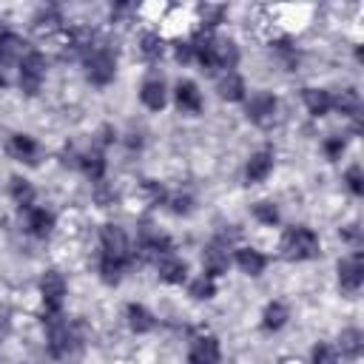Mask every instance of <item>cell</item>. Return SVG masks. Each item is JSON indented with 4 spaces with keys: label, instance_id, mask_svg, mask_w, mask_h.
<instances>
[{
    "label": "cell",
    "instance_id": "cell-31",
    "mask_svg": "<svg viewBox=\"0 0 364 364\" xmlns=\"http://www.w3.org/2000/svg\"><path fill=\"white\" fill-rule=\"evenodd\" d=\"M310 364H338V350L330 347V344H316L313 355H310Z\"/></svg>",
    "mask_w": 364,
    "mask_h": 364
},
{
    "label": "cell",
    "instance_id": "cell-7",
    "mask_svg": "<svg viewBox=\"0 0 364 364\" xmlns=\"http://www.w3.org/2000/svg\"><path fill=\"white\" fill-rule=\"evenodd\" d=\"M40 293H43V304H46V316L60 313L63 310V299H65V279L60 270H46L40 279Z\"/></svg>",
    "mask_w": 364,
    "mask_h": 364
},
{
    "label": "cell",
    "instance_id": "cell-21",
    "mask_svg": "<svg viewBox=\"0 0 364 364\" xmlns=\"http://www.w3.org/2000/svg\"><path fill=\"white\" fill-rule=\"evenodd\" d=\"M216 91L222 100H230V102H239L245 100V82L236 71H225L219 80H216Z\"/></svg>",
    "mask_w": 364,
    "mask_h": 364
},
{
    "label": "cell",
    "instance_id": "cell-11",
    "mask_svg": "<svg viewBox=\"0 0 364 364\" xmlns=\"http://www.w3.org/2000/svg\"><path fill=\"white\" fill-rule=\"evenodd\" d=\"M173 102L182 114H199L202 111V91L193 80H179L173 88Z\"/></svg>",
    "mask_w": 364,
    "mask_h": 364
},
{
    "label": "cell",
    "instance_id": "cell-5",
    "mask_svg": "<svg viewBox=\"0 0 364 364\" xmlns=\"http://www.w3.org/2000/svg\"><path fill=\"white\" fill-rule=\"evenodd\" d=\"M17 74H20V88L34 97L46 80V57L40 51H26L17 63Z\"/></svg>",
    "mask_w": 364,
    "mask_h": 364
},
{
    "label": "cell",
    "instance_id": "cell-6",
    "mask_svg": "<svg viewBox=\"0 0 364 364\" xmlns=\"http://www.w3.org/2000/svg\"><path fill=\"white\" fill-rule=\"evenodd\" d=\"M276 111H279V100L267 91H256L247 100V119L256 122L259 128H270L276 122Z\"/></svg>",
    "mask_w": 364,
    "mask_h": 364
},
{
    "label": "cell",
    "instance_id": "cell-12",
    "mask_svg": "<svg viewBox=\"0 0 364 364\" xmlns=\"http://www.w3.org/2000/svg\"><path fill=\"white\" fill-rule=\"evenodd\" d=\"M202 267H205V276H208V279L222 276V273L230 267L228 247H225V245H219V242L208 245V247H205V253H202Z\"/></svg>",
    "mask_w": 364,
    "mask_h": 364
},
{
    "label": "cell",
    "instance_id": "cell-38",
    "mask_svg": "<svg viewBox=\"0 0 364 364\" xmlns=\"http://www.w3.org/2000/svg\"><path fill=\"white\" fill-rule=\"evenodd\" d=\"M6 333H9V313L0 307V338H3Z\"/></svg>",
    "mask_w": 364,
    "mask_h": 364
},
{
    "label": "cell",
    "instance_id": "cell-34",
    "mask_svg": "<svg viewBox=\"0 0 364 364\" xmlns=\"http://www.w3.org/2000/svg\"><path fill=\"white\" fill-rule=\"evenodd\" d=\"M199 17H202V26H216L222 17H225V6H210V3H205V6H199Z\"/></svg>",
    "mask_w": 364,
    "mask_h": 364
},
{
    "label": "cell",
    "instance_id": "cell-8",
    "mask_svg": "<svg viewBox=\"0 0 364 364\" xmlns=\"http://www.w3.org/2000/svg\"><path fill=\"white\" fill-rule=\"evenodd\" d=\"M6 154L11 159H17V162H26V165H37L40 162V145L28 134H11L9 142H6Z\"/></svg>",
    "mask_w": 364,
    "mask_h": 364
},
{
    "label": "cell",
    "instance_id": "cell-26",
    "mask_svg": "<svg viewBox=\"0 0 364 364\" xmlns=\"http://www.w3.org/2000/svg\"><path fill=\"white\" fill-rule=\"evenodd\" d=\"M287 318H290L287 304L270 301V304L264 307V313H262V327H264V330H282V327L287 324Z\"/></svg>",
    "mask_w": 364,
    "mask_h": 364
},
{
    "label": "cell",
    "instance_id": "cell-15",
    "mask_svg": "<svg viewBox=\"0 0 364 364\" xmlns=\"http://www.w3.org/2000/svg\"><path fill=\"white\" fill-rule=\"evenodd\" d=\"M236 63H239V48H236V43L228 40V37H216V43H213V71H216V68H222V74H225V71H233Z\"/></svg>",
    "mask_w": 364,
    "mask_h": 364
},
{
    "label": "cell",
    "instance_id": "cell-20",
    "mask_svg": "<svg viewBox=\"0 0 364 364\" xmlns=\"http://www.w3.org/2000/svg\"><path fill=\"white\" fill-rule=\"evenodd\" d=\"M23 54H26V51H23V40H20L14 31L0 28V68L11 65L14 60L20 63V57H23Z\"/></svg>",
    "mask_w": 364,
    "mask_h": 364
},
{
    "label": "cell",
    "instance_id": "cell-1",
    "mask_svg": "<svg viewBox=\"0 0 364 364\" xmlns=\"http://www.w3.org/2000/svg\"><path fill=\"white\" fill-rule=\"evenodd\" d=\"M100 276L105 284H119L122 273L131 267L134 262V247L128 233L119 225H105L100 230Z\"/></svg>",
    "mask_w": 364,
    "mask_h": 364
},
{
    "label": "cell",
    "instance_id": "cell-16",
    "mask_svg": "<svg viewBox=\"0 0 364 364\" xmlns=\"http://www.w3.org/2000/svg\"><path fill=\"white\" fill-rule=\"evenodd\" d=\"M77 165H80V171H82L91 182H102V176H105V156H102L100 148L82 151V154L77 156Z\"/></svg>",
    "mask_w": 364,
    "mask_h": 364
},
{
    "label": "cell",
    "instance_id": "cell-18",
    "mask_svg": "<svg viewBox=\"0 0 364 364\" xmlns=\"http://www.w3.org/2000/svg\"><path fill=\"white\" fill-rule=\"evenodd\" d=\"M26 228H28L31 236L46 239L54 230V213L46 210V208H28L26 210Z\"/></svg>",
    "mask_w": 364,
    "mask_h": 364
},
{
    "label": "cell",
    "instance_id": "cell-30",
    "mask_svg": "<svg viewBox=\"0 0 364 364\" xmlns=\"http://www.w3.org/2000/svg\"><path fill=\"white\" fill-rule=\"evenodd\" d=\"M188 293H191L193 299H213V293H216V284H213V279H208V276H199V279H193V282L188 284Z\"/></svg>",
    "mask_w": 364,
    "mask_h": 364
},
{
    "label": "cell",
    "instance_id": "cell-4",
    "mask_svg": "<svg viewBox=\"0 0 364 364\" xmlns=\"http://www.w3.org/2000/svg\"><path fill=\"white\" fill-rule=\"evenodd\" d=\"M43 321H46V330H48V353H51V358H68L80 347V336H77L74 324L68 318H63L60 313H51Z\"/></svg>",
    "mask_w": 364,
    "mask_h": 364
},
{
    "label": "cell",
    "instance_id": "cell-32",
    "mask_svg": "<svg viewBox=\"0 0 364 364\" xmlns=\"http://www.w3.org/2000/svg\"><path fill=\"white\" fill-rule=\"evenodd\" d=\"M344 182H347V188H350L355 196H361V193H364V173H361V165H350L347 173H344Z\"/></svg>",
    "mask_w": 364,
    "mask_h": 364
},
{
    "label": "cell",
    "instance_id": "cell-29",
    "mask_svg": "<svg viewBox=\"0 0 364 364\" xmlns=\"http://www.w3.org/2000/svg\"><path fill=\"white\" fill-rule=\"evenodd\" d=\"M253 216H256L262 225H279V208H276L273 202H267V199H262V202L253 205Z\"/></svg>",
    "mask_w": 364,
    "mask_h": 364
},
{
    "label": "cell",
    "instance_id": "cell-28",
    "mask_svg": "<svg viewBox=\"0 0 364 364\" xmlns=\"http://www.w3.org/2000/svg\"><path fill=\"white\" fill-rule=\"evenodd\" d=\"M162 37L159 34H154V31H145L142 34V40H139V51H142V57H148V60H156V57H162Z\"/></svg>",
    "mask_w": 364,
    "mask_h": 364
},
{
    "label": "cell",
    "instance_id": "cell-9",
    "mask_svg": "<svg viewBox=\"0 0 364 364\" xmlns=\"http://www.w3.org/2000/svg\"><path fill=\"white\" fill-rule=\"evenodd\" d=\"M364 282V262H361V253H353L347 259L338 262V287L344 293H358Z\"/></svg>",
    "mask_w": 364,
    "mask_h": 364
},
{
    "label": "cell",
    "instance_id": "cell-25",
    "mask_svg": "<svg viewBox=\"0 0 364 364\" xmlns=\"http://www.w3.org/2000/svg\"><path fill=\"white\" fill-rule=\"evenodd\" d=\"M333 108L338 114H344V117H358L361 114V97H358V91L355 88H344L341 94L333 97Z\"/></svg>",
    "mask_w": 364,
    "mask_h": 364
},
{
    "label": "cell",
    "instance_id": "cell-37",
    "mask_svg": "<svg viewBox=\"0 0 364 364\" xmlns=\"http://www.w3.org/2000/svg\"><path fill=\"white\" fill-rule=\"evenodd\" d=\"M341 236H344L347 242H353V245H358V239H361V233H358V228H355V225H347V228H341Z\"/></svg>",
    "mask_w": 364,
    "mask_h": 364
},
{
    "label": "cell",
    "instance_id": "cell-2",
    "mask_svg": "<svg viewBox=\"0 0 364 364\" xmlns=\"http://www.w3.org/2000/svg\"><path fill=\"white\" fill-rule=\"evenodd\" d=\"M80 51H82V63H85V77L94 82V85H108L117 74V54L102 46V43H77Z\"/></svg>",
    "mask_w": 364,
    "mask_h": 364
},
{
    "label": "cell",
    "instance_id": "cell-17",
    "mask_svg": "<svg viewBox=\"0 0 364 364\" xmlns=\"http://www.w3.org/2000/svg\"><path fill=\"white\" fill-rule=\"evenodd\" d=\"M273 171V151H256L247 165H245V179L247 182H264Z\"/></svg>",
    "mask_w": 364,
    "mask_h": 364
},
{
    "label": "cell",
    "instance_id": "cell-10",
    "mask_svg": "<svg viewBox=\"0 0 364 364\" xmlns=\"http://www.w3.org/2000/svg\"><path fill=\"white\" fill-rule=\"evenodd\" d=\"M219 358H222V350L216 336H196L191 341L188 364H219Z\"/></svg>",
    "mask_w": 364,
    "mask_h": 364
},
{
    "label": "cell",
    "instance_id": "cell-35",
    "mask_svg": "<svg viewBox=\"0 0 364 364\" xmlns=\"http://www.w3.org/2000/svg\"><path fill=\"white\" fill-rule=\"evenodd\" d=\"M344 148H347V142H344L341 136H330V139L324 142V154H327V159H341Z\"/></svg>",
    "mask_w": 364,
    "mask_h": 364
},
{
    "label": "cell",
    "instance_id": "cell-36",
    "mask_svg": "<svg viewBox=\"0 0 364 364\" xmlns=\"http://www.w3.org/2000/svg\"><path fill=\"white\" fill-rule=\"evenodd\" d=\"M176 60L179 63H188V60H193V46L191 43H176Z\"/></svg>",
    "mask_w": 364,
    "mask_h": 364
},
{
    "label": "cell",
    "instance_id": "cell-3",
    "mask_svg": "<svg viewBox=\"0 0 364 364\" xmlns=\"http://www.w3.org/2000/svg\"><path fill=\"white\" fill-rule=\"evenodd\" d=\"M279 250H282V256L287 262H307V259H316L321 253V245H318V236H316L313 228H307V225H290L282 233Z\"/></svg>",
    "mask_w": 364,
    "mask_h": 364
},
{
    "label": "cell",
    "instance_id": "cell-22",
    "mask_svg": "<svg viewBox=\"0 0 364 364\" xmlns=\"http://www.w3.org/2000/svg\"><path fill=\"white\" fill-rule=\"evenodd\" d=\"M236 264H239L242 273L259 276V273L264 270V264H267V256L259 253V250H253V247H239V250H236Z\"/></svg>",
    "mask_w": 364,
    "mask_h": 364
},
{
    "label": "cell",
    "instance_id": "cell-24",
    "mask_svg": "<svg viewBox=\"0 0 364 364\" xmlns=\"http://www.w3.org/2000/svg\"><path fill=\"white\" fill-rule=\"evenodd\" d=\"M338 350H341L344 358L355 361V358L361 355V350H364V333H361L358 327H347V330H341V336H338Z\"/></svg>",
    "mask_w": 364,
    "mask_h": 364
},
{
    "label": "cell",
    "instance_id": "cell-14",
    "mask_svg": "<svg viewBox=\"0 0 364 364\" xmlns=\"http://www.w3.org/2000/svg\"><path fill=\"white\" fill-rule=\"evenodd\" d=\"M139 100H142L145 108H151V111H162L165 102H168V91H165L162 77H148V80L142 82V88H139Z\"/></svg>",
    "mask_w": 364,
    "mask_h": 364
},
{
    "label": "cell",
    "instance_id": "cell-27",
    "mask_svg": "<svg viewBox=\"0 0 364 364\" xmlns=\"http://www.w3.org/2000/svg\"><path fill=\"white\" fill-rule=\"evenodd\" d=\"M9 191H11V199L20 205V208H31V202H34V188L28 185V179H20V176H14L11 179V185H9Z\"/></svg>",
    "mask_w": 364,
    "mask_h": 364
},
{
    "label": "cell",
    "instance_id": "cell-13",
    "mask_svg": "<svg viewBox=\"0 0 364 364\" xmlns=\"http://www.w3.org/2000/svg\"><path fill=\"white\" fill-rule=\"evenodd\" d=\"M156 270H159V279L168 282V284H182V282L188 279V262L179 259L176 253L159 256V259H156Z\"/></svg>",
    "mask_w": 364,
    "mask_h": 364
},
{
    "label": "cell",
    "instance_id": "cell-23",
    "mask_svg": "<svg viewBox=\"0 0 364 364\" xmlns=\"http://www.w3.org/2000/svg\"><path fill=\"white\" fill-rule=\"evenodd\" d=\"M125 316H128V327L134 330V333H151L154 327H156V318H154V313L148 310V307H142V304H128V310H125Z\"/></svg>",
    "mask_w": 364,
    "mask_h": 364
},
{
    "label": "cell",
    "instance_id": "cell-19",
    "mask_svg": "<svg viewBox=\"0 0 364 364\" xmlns=\"http://www.w3.org/2000/svg\"><path fill=\"white\" fill-rule=\"evenodd\" d=\"M301 100H304V105L313 117H324V114L333 111V94L327 88H304Z\"/></svg>",
    "mask_w": 364,
    "mask_h": 364
},
{
    "label": "cell",
    "instance_id": "cell-33",
    "mask_svg": "<svg viewBox=\"0 0 364 364\" xmlns=\"http://www.w3.org/2000/svg\"><path fill=\"white\" fill-rule=\"evenodd\" d=\"M165 205H168L173 213H191L193 199H191L188 193H168V196H165Z\"/></svg>",
    "mask_w": 364,
    "mask_h": 364
}]
</instances>
